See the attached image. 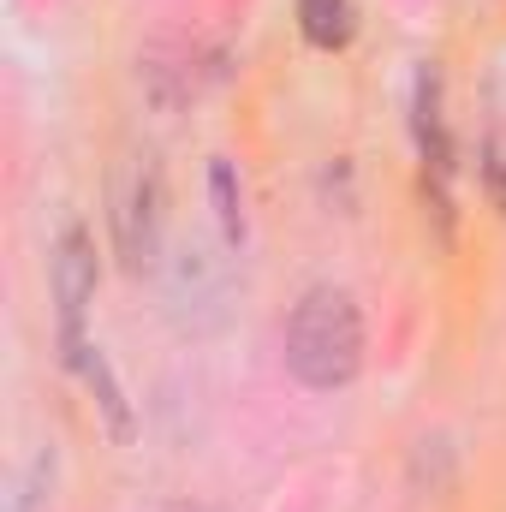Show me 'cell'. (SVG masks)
I'll return each mask as SVG.
<instances>
[{"mask_svg":"<svg viewBox=\"0 0 506 512\" xmlns=\"http://www.w3.org/2000/svg\"><path fill=\"white\" fill-rule=\"evenodd\" d=\"M286 370L304 387H316V393H334V387L358 382V370H364V316H358L352 292L310 286L292 304V322H286Z\"/></svg>","mask_w":506,"mask_h":512,"instance_id":"obj_1","label":"cell"},{"mask_svg":"<svg viewBox=\"0 0 506 512\" xmlns=\"http://www.w3.org/2000/svg\"><path fill=\"white\" fill-rule=\"evenodd\" d=\"M90 298H96V245H90L84 227H66V239L54 251V304H60V352H66V364L90 346V334H84Z\"/></svg>","mask_w":506,"mask_h":512,"instance_id":"obj_2","label":"cell"},{"mask_svg":"<svg viewBox=\"0 0 506 512\" xmlns=\"http://www.w3.org/2000/svg\"><path fill=\"white\" fill-rule=\"evenodd\" d=\"M114 227H120L126 262L143 268L149 251H155V233H161V173H155L149 155L131 167V185H126V197H120V209H114Z\"/></svg>","mask_w":506,"mask_h":512,"instance_id":"obj_3","label":"cell"},{"mask_svg":"<svg viewBox=\"0 0 506 512\" xmlns=\"http://www.w3.org/2000/svg\"><path fill=\"white\" fill-rule=\"evenodd\" d=\"M298 30L310 48H346L358 36V0H298Z\"/></svg>","mask_w":506,"mask_h":512,"instance_id":"obj_4","label":"cell"},{"mask_svg":"<svg viewBox=\"0 0 506 512\" xmlns=\"http://www.w3.org/2000/svg\"><path fill=\"white\" fill-rule=\"evenodd\" d=\"M72 370L96 387V399H102V411H108L114 441H131V411H126V399H120V387H114V376H108V364H102V352H96V346H84V352L72 358Z\"/></svg>","mask_w":506,"mask_h":512,"instance_id":"obj_5","label":"cell"},{"mask_svg":"<svg viewBox=\"0 0 506 512\" xmlns=\"http://www.w3.org/2000/svg\"><path fill=\"white\" fill-rule=\"evenodd\" d=\"M209 191H215V215H221L227 239H239V233H245V209H239V185H233V167H227V161L209 167Z\"/></svg>","mask_w":506,"mask_h":512,"instance_id":"obj_6","label":"cell"},{"mask_svg":"<svg viewBox=\"0 0 506 512\" xmlns=\"http://www.w3.org/2000/svg\"><path fill=\"white\" fill-rule=\"evenodd\" d=\"M42 483H48V459H36V465H30V477H24V489H18V512L42 507Z\"/></svg>","mask_w":506,"mask_h":512,"instance_id":"obj_7","label":"cell"}]
</instances>
